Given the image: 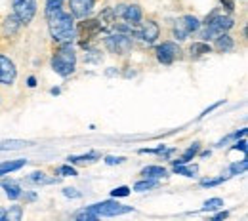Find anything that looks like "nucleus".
I'll return each mask as SVG.
<instances>
[{
  "mask_svg": "<svg viewBox=\"0 0 248 221\" xmlns=\"http://www.w3.org/2000/svg\"><path fill=\"white\" fill-rule=\"evenodd\" d=\"M63 194H65V196H73V198H78V196H80V192H77V189H65Z\"/></svg>",
  "mask_w": 248,
  "mask_h": 221,
  "instance_id": "nucleus-33",
  "label": "nucleus"
},
{
  "mask_svg": "<svg viewBox=\"0 0 248 221\" xmlns=\"http://www.w3.org/2000/svg\"><path fill=\"white\" fill-rule=\"evenodd\" d=\"M105 46H107V50H109L111 54L123 56V54H128V52H130V48H132V38H130L128 34H124V32H117V34H111V36L105 38Z\"/></svg>",
  "mask_w": 248,
  "mask_h": 221,
  "instance_id": "nucleus-7",
  "label": "nucleus"
},
{
  "mask_svg": "<svg viewBox=\"0 0 248 221\" xmlns=\"http://www.w3.org/2000/svg\"><path fill=\"white\" fill-rule=\"evenodd\" d=\"M88 210H92L97 218H101V216H105V218H115V216H123V214L132 212V206L119 204L117 200H105V202L88 206Z\"/></svg>",
  "mask_w": 248,
  "mask_h": 221,
  "instance_id": "nucleus-4",
  "label": "nucleus"
},
{
  "mask_svg": "<svg viewBox=\"0 0 248 221\" xmlns=\"http://www.w3.org/2000/svg\"><path fill=\"white\" fill-rule=\"evenodd\" d=\"M123 160H124L123 157H109L107 160H105V162H107V164H121Z\"/></svg>",
  "mask_w": 248,
  "mask_h": 221,
  "instance_id": "nucleus-35",
  "label": "nucleus"
},
{
  "mask_svg": "<svg viewBox=\"0 0 248 221\" xmlns=\"http://www.w3.org/2000/svg\"><path fill=\"white\" fill-rule=\"evenodd\" d=\"M247 166H248V162H247V160H241V162H237V164H233V166L229 168V172H231L233 176H237V174H243V172H247Z\"/></svg>",
  "mask_w": 248,
  "mask_h": 221,
  "instance_id": "nucleus-27",
  "label": "nucleus"
},
{
  "mask_svg": "<svg viewBox=\"0 0 248 221\" xmlns=\"http://www.w3.org/2000/svg\"><path fill=\"white\" fill-rule=\"evenodd\" d=\"M219 183H223V177H216V179H202L201 185L202 187H216Z\"/></svg>",
  "mask_w": 248,
  "mask_h": 221,
  "instance_id": "nucleus-30",
  "label": "nucleus"
},
{
  "mask_svg": "<svg viewBox=\"0 0 248 221\" xmlns=\"http://www.w3.org/2000/svg\"><path fill=\"white\" fill-rule=\"evenodd\" d=\"M233 38L227 34V32H223V34H219L216 36V50L217 52H221V54H227V52H231L233 50Z\"/></svg>",
  "mask_w": 248,
  "mask_h": 221,
  "instance_id": "nucleus-15",
  "label": "nucleus"
},
{
  "mask_svg": "<svg viewBox=\"0 0 248 221\" xmlns=\"http://www.w3.org/2000/svg\"><path fill=\"white\" fill-rule=\"evenodd\" d=\"M31 181L32 183H38V185L54 183V179H48V177H46V174H42V172H34V174H31Z\"/></svg>",
  "mask_w": 248,
  "mask_h": 221,
  "instance_id": "nucleus-26",
  "label": "nucleus"
},
{
  "mask_svg": "<svg viewBox=\"0 0 248 221\" xmlns=\"http://www.w3.org/2000/svg\"><path fill=\"white\" fill-rule=\"evenodd\" d=\"M111 194H113V198H119V196H128V194H130V189H128V187H117V189L111 191Z\"/></svg>",
  "mask_w": 248,
  "mask_h": 221,
  "instance_id": "nucleus-31",
  "label": "nucleus"
},
{
  "mask_svg": "<svg viewBox=\"0 0 248 221\" xmlns=\"http://www.w3.org/2000/svg\"><path fill=\"white\" fill-rule=\"evenodd\" d=\"M115 15H123L124 21L130 23V25H136L141 21V8L138 4H130V6H117L115 10Z\"/></svg>",
  "mask_w": 248,
  "mask_h": 221,
  "instance_id": "nucleus-11",
  "label": "nucleus"
},
{
  "mask_svg": "<svg viewBox=\"0 0 248 221\" xmlns=\"http://www.w3.org/2000/svg\"><path fill=\"white\" fill-rule=\"evenodd\" d=\"M0 220H6V210L0 208Z\"/></svg>",
  "mask_w": 248,
  "mask_h": 221,
  "instance_id": "nucleus-38",
  "label": "nucleus"
},
{
  "mask_svg": "<svg viewBox=\"0 0 248 221\" xmlns=\"http://www.w3.org/2000/svg\"><path fill=\"white\" fill-rule=\"evenodd\" d=\"M182 56V50L176 42H162L158 48H156V59L158 63L162 65H170L174 63L176 59H180Z\"/></svg>",
  "mask_w": 248,
  "mask_h": 221,
  "instance_id": "nucleus-9",
  "label": "nucleus"
},
{
  "mask_svg": "<svg viewBox=\"0 0 248 221\" xmlns=\"http://www.w3.org/2000/svg\"><path fill=\"white\" fill-rule=\"evenodd\" d=\"M199 27H201V21L195 15H184L174 25V38L176 40H186L187 36L193 34Z\"/></svg>",
  "mask_w": 248,
  "mask_h": 221,
  "instance_id": "nucleus-6",
  "label": "nucleus"
},
{
  "mask_svg": "<svg viewBox=\"0 0 248 221\" xmlns=\"http://www.w3.org/2000/svg\"><path fill=\"white\" fill-rule=\"evenodd\" d=\"M2 187L6 189V196L10 198V200H17L19 196H21V187H19V183H16V181H2Z\"/></svg>",
  "mask_w": 248,
  "mask_h": 221,
  "instance_id": "nucleus-16",
  "label": "nucleus"
},
{
  "mask_svg": "<svg viewBox=\"0 0 248 221\" xmlns=\"http://www.w3.org/2000/svg\"><path fill=\"white\" fill-rule=\"evenodd\" d=\"M48 17V29H50V34L56 42H73L75 38V21H73V15L67 14L63 8L52 12L46 15Z\"/></svg>",
  "mask_w": 248,
  "mask_h": 221,
  "instance_id": "nucleus-1",
  "label": "nucleus"
},
{
  "mask_svg": "<svg viewBox=\"0 0 248 221\" xmlns=\"http://www.w3.org/2000/svg\"><path fill=\"white\" fill-rule=\"evenodd\" d=\"M174 172H176L178 176H187V177H191V176H195V174L199 172V168H197V166H184V164H176V166H174Z\"/></svg>",
  "mask_w": 248,
  "mask_h": 221,
  "instance_id": "nucleus-22",
  "label": "nucleus"
},
{
  "mask_svg": "<svg viewBox=\"0 0 248 221\" xmlns=\"http://www.w3.org/2000/svg\"><path fill=\"white\" fill-rule=\"evenodd\" d=\"M101 31V27H99V21L97 19H88V17H84L80 23H78V29L75 31V36L80 40V44L82 46H88V42L93 40L97 34Z\"/></svg>",
  "mask_w": 248,
  "mask_h": 221,
  "instance_id": "nucleus-5",
  "label": "nucleus"
},
{
  "mask_svg": "<svg viewBox=\"0 0 248 221\" xmlns=\"http://www.w3.org/2000/svg\"><path fill=\"white\" fill-rule=\"evenodd\" d=\"M212 52V48L206 44V42H195L193 46H191V58L193 59H197V58H201V56H206V54H210Z\"/></svg>",
  "mask_w": 248,
  "mask_h": 221,
  "instance_id": "nucleus-18",
  "label": "nucleus"
},
{
  "mask_svg": "<svg viewBox=\"0 0 248 221\" xmlns=\"http://www.w3.org/2000/svg\"><path fill=\"white\" fill-rule=\"evenodd\" d=\"M141 176H143V177L158 179V177H164V176H166V170H164L162 166H147V168H143Z\"/></svg>",
  "mask_w": 248,
  "mask_h": 221,
  "instance_id": "nucleus-19",
  "label": "nucleus"
},
{
  "mask_svg": "<svg viewBox=\"0 0 248 221\" xmlns=\"http://www.w3.org/2000/svg\"><path fill=\"white\" fill-rule=\"evenodd\" d=\"M16 78H17V69H16L14 61L0 54V84L12 86L16 82Z\"/></svg>",
  "mask_w": 248,
  "mask_h": 221,
  "instance_id": "nucleus-10",
  "label": "nucleus"
},
{
  "mask_svg": "<svg viewBox=\"0 0 248 221\" xmlns=\"http://www.w3.org/2000/svg\"><path fill=\"white\" fill-rule=\"evenodd\" d=\"M199 153V143H193L189 149H187L186 153L180 157V160H176V164H187L189 160H193L195 158V155Z\"/></svg>",
  "mask_w": 248,
  "mask_h": 221,
  "instance_id": "nucleus-21",
  "label": "nucleus"
},
{
  "mask_svg": "<svg viewBox=\"0 0 248 221\" xmlns=\"http://www.w3.org/2000/svg\"><path fill=\"white\" fill-rule=\"evenodd\" d=\"M21 218V206H14L12 210L6 212V220H19Z\"/></svg>",
  "mask_w": 248,
  "mask_h": 221,
  "instance_id": "nucleus-29",
  "label": "nucleus"
},
{
  "mask_svg": "<svg viewBox=\"0 0 248 221\" xmlns=\"http://www.w3.org/2000/svg\"><path fill=\"white\" fill-rule=\"evenodd\" d=\"M14 14L23 25L31 23L36 14V0H14Z\"/></svg>",
  "mask_w": 248,
  "mask_h": 221,
  "instance_id": "nucleus-8",
  "label": "nucleus"
},
{
  "mask_svg": "<svg viewBox=\"0 0 248 221\" xmlns=\"http://www.w3.org/2000/svg\"><path fill=\"white\" fill-rule=\"evenodd\" d=\"M29 141H21V139H12V141H0V151H14V149H23L27 147Z\"/></svg>",
  "mask_w": 248,
  "mask_h": 221,
  "instance_id": "nucleus-20",
  "label": "nucleus"
},
{
  "mask_svg": "<svg viewBox=\"0 0 248 221\" xmlns=\"http://www.w3.org/2000/svg\"><path fill=\"white\" fill-rule=\"evenodd\" d=\"M62 6H63V0H46V15L52 14V12H56V10H60Z\"/></svg>",
  "mask_w": 248,
  "mask_h": 221,
  "instance_id": "nucleus-28",
  "label": "nucleus"
},
{
  "mask_svg": "<svg viewBox=\"0 0 248 221\" xmlns=\"http://www.w3.org/2000/svg\"><path fill=\"white\" fill-rule=\"evenodd\" d=\"M60 174H62V176H71V177H75V176H77V170L71 168V166H62V168H60Z\"/></svg>",
  "mask_w": 248,
  "mask_h": 221,
  "instance_id": "nucleus-32",
  "label": "nucleus"
},
{
  "mask_svg": "<svg viewBox=\"0 0 248 221\" xmlns=\"http://www.w3.org/2000/svg\"><path fill=\"white\" fill-rule=\"evenodd\" d=\"M158 183H156V179H153V177H145L143 181H138L136 185H134V191H149V189H153V187H156Z\"/></svg>",
  "mask_w": 248,
  "mask_h": 221,
  "instance_id": "nucleus-24",
  "label": "nucleus"
},
{
  "mask_svg": "<svg viewBox=\"0 0 248 221\" xmlns=\"http://www.w3.org/2000/svg\"><path fill=\"white\" fill-rule=\"evenodd\" d=\"M34 82H36V80H34V76H31V78H29V86H31V88L34 86Z\"/></svg>",
  "mask_w": 248,
  "mask_h": 221,
  "instance_id": "nucleus-39",
  "label": "nucleus"
},
{
  "mask_svg": "<svg viewBox=\"0 0 248 221\" xmlns=\"http://www.w3.org/2000/svg\"><path fill=\"white\" fill-rule=\"evenodd\" d=\"M233 149H241V151L245 153V151H247V141H245V139H241V141H237Z\"/></svg>",
  "mask_w": 248,
  "mask_h": 221,
  "instance_id": "nucleus-34",
  "label": "nucleus"
},
{
  "mask_svg": "<svg viewBox=\"0 0 248 221\" xmlns=\"http://www.w3.org/2000/svg\"><path fill=\"white\" fill-rule=\"evenodd\" d=\"M221 4H223L227 10H235V0H221Z\"/></svg>",
  "mask_w": 248,
  "mask_h": 221,
  "instance_id": "nucleus-36",
  "label": "nucleus"
},
{
  "mask_svg": "<svg viewBox=\"0 0 248 221\" xmlns=\"http://www.w3.org/2000/svg\"><path fill=\"white\" fill-rule=\"evenodd\" d=\"M233 23L235 21H233L231 15H216V14H212L210 17H206V27H204V31L201 32L202 42H208V40L216 38L219 34L227 32L233 27Z\"/></svg>",
  "mask_w": 248,
  "mask_h": 221,
  "instance_id": "nucleus-3",
  "label": "nucleus"
},
{
  "mask_svg": "<svg viewBox=\"0 0 248 221\" xmlns=\"http://www.w3.org/2000/svg\"><path fill=\"white\" fill-rule=\"evenodd\" d=\"M52 69L60 76H71L77 69V52L71 42H63L52 56Z\"/></svg>",
  "mask_w": 248,
  "mask_h": 221,
  "instance_id": "nucleus-2",
  "label": "nucleus"
},
{
  "mask_svg": "<svg viewBox=\"0 0 248 221\" xmlns=\"http://www.w3.org/2000/svg\"><path fill=\"white\" fill-rule=\"evenodd\" d=\"M225 218H227V212H221V214L214 216V220H225Z\"/></svg>",
  "mask_w": 248,
  "mask_h": 221,
  "instance_id": "nucleus-37",
  "label": "nucleus"
},
{
  "mask_svg": "<svg viewBox=\"0 0 248 221\" xmlns=\"http://www.w3.org/2000/svg\"><path fill=\"white\" fill-rule=\"evenodd\" d=\"M93 4H95V0H69V6H71V15L80 17V19L88 17V15L92 14Z\"/></svg>",
  "mask_w": 248,
  "mask_h": 221,
  "instance_id": "nucleus-12",
  "label": "nucleus"
},
{
  "mask_svg": "<svg viewBox=\"0 0 248 221\" xmlns=\"http://www.w3.org/2000/svg\"><path fill=\"white\" fill-rule=\"evenodd\" d=\"M97 158H99L97 153H88V155H82V157H71L69 162H73V164H90V162L97 160Z\"/></svg>",
  "mask_w": 248,
  "mask_h": 221,
  "instance_id": "nucleus-23",
  "label": "nucleus"
},
{
  "mask_svg": "<svg viewBox=\"0 0 248 221\" xmlns=\"http://www.w3.org/2000/svg\"><path fill=\"white\" fill-rule=\"evenodd\" d=\"M158 25H156L155 21H145V23H141V29H140V38L143 40V42H147V44H153L156 38H158Z\"/></svg>",
  "mask_w": 248,
  "mask_h": 221,
  "instance_id": "nucleus-13",
  "label": "nucleus"
},
{
  "mask_svg": "<svg viewBox=\"0 0 248 221\" xmlns=\"http://www.w3.org/2000/svg\"><path fill=\"white\" fill-rule=\"evenodd\" d=\"M25 164H27V160H25V158H17V160L2 162V164H0V176H6V174H12V172H17V170H21Z\"/></svg>",
  "mask_w": 248,
  "mask_h": 221,
  "instance_id": "nucleus-14",
  "label": "nucleus"
},
{
  "mask_svg": "<svg viewBox=\"0 0 248 221\" xmlns=\"http://www.w3.org/2000/svg\"><path fill=\"white\" fill-rule=\"evenodd\" d=\"M21 25H23V23L17 19V15H16V14H14V15H10V17H6V21H4V34H6V36H8V34H10V36H12V34H16Z\"/></svg>",
  "mask_w": 248,
  "mask_h": 221,
  "instance_id": "nucleus-17",
  "label": "nucleus"
},
{
  "mask_svg": "<svg viewBox=\"0 0 248 221\" xmlns=\"http://www.w3.org/2000/svg\"><path fill=\"white\" fill-rule=\"evenodd\" d=\"M217 208H223V200L221 198H210V200L204 202L202 212H212V210H217Z\"/></svg>",
  "mask_w": 248,
  "mask_h": 221,
  "instance_id": "nucleus-25",
  "label": "nucleus"
}]
</instances>
